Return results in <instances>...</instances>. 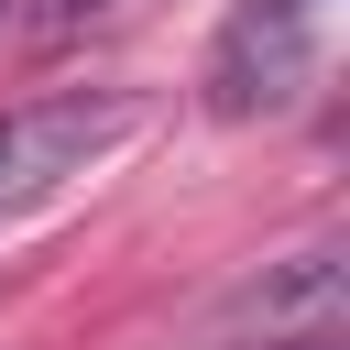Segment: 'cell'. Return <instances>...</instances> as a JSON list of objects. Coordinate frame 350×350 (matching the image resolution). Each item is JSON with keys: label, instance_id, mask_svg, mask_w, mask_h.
I'll use <instances>...</instances> for the list:
<instances>
[{"label": "cell", "instance_id": "cell-3", "mask_svg": "<svg viewBox=\"0 0 350 350\" xmlns=\"http://www.w3.org/2000/svg\"><path fill=\"white\" fill-rule=\"evenodd\" d=\"M98 11H120V0H22L33 33H77V22H98Z\"/></svg>", "mask_w": 350, "mask_h": 350}, {"label": "cell", "instance_id": "cell-2", "mask_svg": "<svg viewBox=\"0 0 350 350\" xmlns=\"http://www.w3.org/2000/svg\"><path fill=\"white\" fill-rule=\"evenodd\" d=\"M208 109L219 120H273V109H295L306 88H317V11H295V0H241L230 22H219V44H208Z\"/></svg>", "mask_w": 350, "mask_h": 350}, {"label": "cell", "instance_id": "cell-5", "mask_svg": "<svg viewBox=\"0 0 350 350\" xmlns=\"http://www.w3.org/2000/svg\"><path fill=\"white\" fill-rule=\"evenodd\" d=\"M306 350H317V339H306Z\"/></svg>", "mask_w": 350, "mask_h": 350}, {"label": "cell", "instance_id": "cell-1", "mask_svg": "<svg viewBox=\"0 0 350 350\" xmlns=\"http://www.w3.org/2000/svg\"><path fill=\"white\" fill-rule=\"evenodd\" d=\"M131 120H142L131 88H55V98L0 109V219L55 197L66 175H88L109 142H131Z\"/></svg>", "mask_w": 350, "mask_h": 350}, {"label": "cell", "instance_id": "cell-4", "mask_svg": "<svg viewBox=\"0 0 350 350\" xmlns=\"http://www.w3.org/2000/svg\"><path fill=\"white\" fill-rule=\"evenodd\" d=\"M295 11H317V22H328V0H295Z\"/></svg>", "mask_w": 350, "mask_h": 350}]
</instances>
